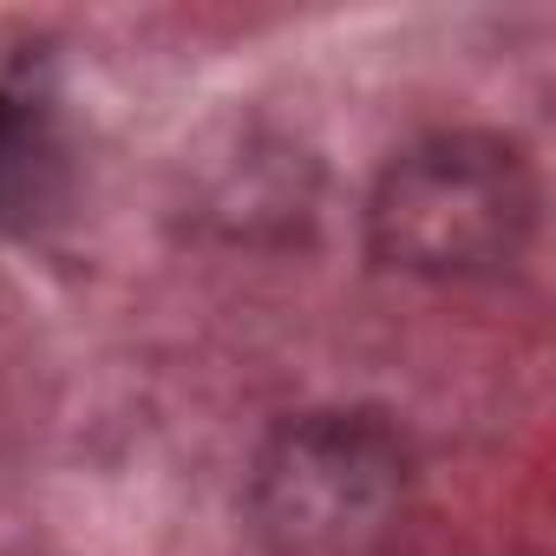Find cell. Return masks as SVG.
<instances>
[{"instance_id":"obj_1","label":"cell","mask_w":556,"mask_h":556,"mask_svg":"<svg viewBox=\"0 0 556 556\" xmlns=\"http://www.w3.org/2000/svg\"><path fill=\"white\" fill-rule=\"evenodd\" d=\"M536 229V177L517 144L445 131L387 164L367 203V242L387 268L426 282L497 275Z\"/></svg>"},{"instance_id":"obj_2","label":"cell","mask_w":556,"mask_h":556,"mask_svg":"<svg viewBox=\"0 0 556 556\" xmlns=\"http://www.w3.org/2000/svg\"><path fill=\"white\" fill-rule=\"evenodd\" d=\"M406 497V452L367 413H308L255 465V530L275 556H361Z\"/></svg>"},{"instance_id":"obj_3","label":"cell","mask_w":556,"mask_h":556,"mask_svg":"<svg viewBox=\"0 0 556 556\" xmlns=\"http://www.w3.org/2000/svg\"><path fill=\"white\" fill-rule=\"evenodd\" d=\"M60 138L47 112L0 92V229H34L60 203Z\"/></svg>"}]
</instances>
